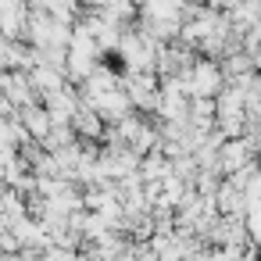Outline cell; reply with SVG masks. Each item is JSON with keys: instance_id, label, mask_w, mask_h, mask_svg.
I'll use <instances>...</instances> for the list:
<instances>
[{"instance_id": "cell-1", "label": "cell", "mask_w": 261, "mask_h": 261, "mask_svg": "<svg viewBox=\"0 0 261 261\" xmlns=\"http://www.w3.org/2000/svg\"><path fill=\"white\" fill-rule=\"evenodd\" d=\"M179 79L186 83V90L193 97H215V93H222V72L211 61H204V58H197Z\"/></svg>"}, {"instance_id": "cell-2", "label": "cell", "mask_w": 261, "mask_h": 261, "mask_svg": "<svg viewBox=\"0 0 261 261\" xmlns=\"http://www.w3.org/2000/svg\"><path fill=\"white\" fill-rule=\"evenodd\" d=\"M218 165H222L229 175L240 172V168H247V165H250V150H247V143H240V140L225 143V150L218 154Z\"/></svg>"}, {"instance_id": "cell-3", "label": "cell", "mask_w": 261, "mask_h": 261, "mask_svg": "<svg viewBox=\"0 0 261 261\" xmlns=\"http://www.w3.org/2000/svg\"><path fill=\"white\" fill-rule=\"evenodd\" d=\"M250 232H254V240L261 243V211H250Z\"/></svg>"}, {"instance_id": "cell-4", "label": "cell", "mask_w": 261, "mask_h": 261, "mask_svg": "<svg viewBox=\"0 0 261 261\" xmlns=\"http://www.w3.org/2000/svg\"><path fill=\"white\" fill-rule=\"evenodd\" d=\"M79 4H86V8H93V11H100V8H108L111 0H79Z\"/></svg>"}]
</instances>
